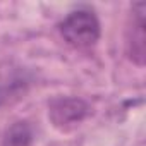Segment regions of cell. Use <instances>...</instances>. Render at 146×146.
Returning a JSON list of instances; mask_svg holds the SVG:
<instances>
[{
    "label": "cell",
    "instance_id": "3957f363",
    "mask_svg": "<svg viewBox=\"0 0 146 146\" xmlns=\"http://www.w3.org/2000/svg\"><path fill=\"white\" fill-rule=\"evenodd\" d=\"M144 9H146L144 2H137L132 5L131 24L127 29V53H129V58L137 65H144V58H146Z\"/></svg>",
    "mask_w": 146,
    "mask_h": 146
},
{
    "label": "cell",
    "instance_id": "7a4b0ae2",
    "mask_svg": "<svg viewBox=\"0 0 146 146\" xmlns=\"http://www.w3.org/2000/svg\"><path fill=\"white\" fill-rule=\"evenodd\" d=\"M90 105L78 96H58L48 105V117L58 131H72L88 115Z\"/></svg>",
    "mask_w": 146,
    "mask_h": 146
},
{
    "label": "cell",
    "instance_id": "6da1fadb",
    "mask_svg": "<svg viewBox=\"0 0 146 146\" xmlns=\"http://www.w3.org/2000/svg\"><path fill=\"white\" fill-rule=\"evenodd\" d=\"M62 38L74 48H90L100 40V21L96 14L88 7H79L69 12L60 23Z\"/></svg>",
    "mask_w": 146,
    "mask_h": 146
},
{
    "label": "cell",
    "instance_id": "277c9868",
    "mask_svg": "<svg viewBox=\"0 0 146 146\" xmlns=\"http://www.w3.org/2000/svg\"><path fill=\"white\" fill-rule=\"evenodd\" d=\"M2 146H33V129L26 120H17L7 127Z\"/></svg>",
    "mask_w": 146,
    "mask_h": 146
}]
</instances>
